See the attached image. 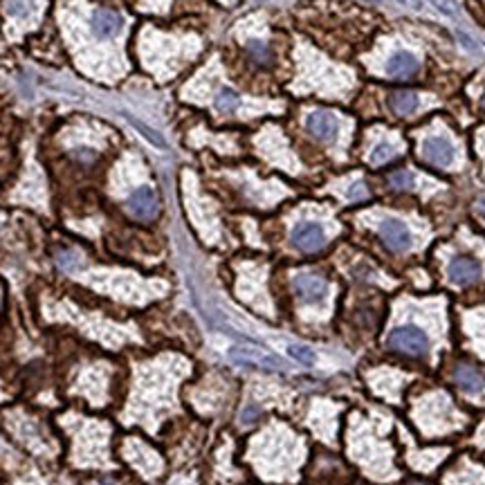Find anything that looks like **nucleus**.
<instances>
[{"mask_svg":"<svg viewBox=\"0 0 485 485\" xmlns=\"http://www.w3.org/2000/svg\"><path fill=\"white\" fill-rule=\"evenodd\" d=\"M396 155H398V149L393 147V144H389V142H382L380 147L373 149V153H371V164H375V166L387 164V162L393 160Z\"/></svg>","mask_w":485,"mask_h":485,"instance_id":"nucleus-17","label":"nucleus"},{"mask_svg":"<svg viewBox=\"0 0 485 485\" xmlns=\"http://www.w3.org/2000/svg\"><path fill=\"white\" fill-rule=\"evenodd\" d=\"M454 377V382L458 389H463L465 393H479L485 384V377L483 373L477 369L474 364H467V362H461V364H456V369L452 373Z\"/></svg>","mask_w":485,"mask_h":485,"instance_id":"nucleus-10","label":"nucleus"},{"mask_svg":"<svg viewBox=\"0 0 485 485\" xmlns=\"http://www.w3.org/2000/svg\"><path fill=\"white\" fill-rule=\"evenodd\" d=\"M232 360H236L239 364H256V366H266V369H281V364L277 358L263 355L258 350H247V348H232L229 350Z\"/></svg>","mask_w":485,"mask_h":485,"instance_id":"nucleus-12","label":"nucleus"},{"mask_svg":"<svg viewBox=\"0 0 485 485\" xmlns=\"http://www.w3.org/2000/svg\"><path fill=\"white\" fill-rule=\"evenodd\" d=\"M216 106L220 113H225V115H232L239 110L241 106V97L234 93L232 88H220L218 90V95H216Z\"/></svg>","mask_w":485,"mask_h":485,"instance_id":"nucleus-15","label":"nucleus"},{"mask_svg":"<svg viewBox=\"0 0 485 485\" xmlns=\"http://www.w3.org/2000/svg\"><path fill=\"white\" fill-rule=\"evenodd\" d=\"M450 279L458 285H469L481 279V266L472 256H456L450 263Z\"/></svg>","mask_w":485,"mask_h":485,"instance_id":"nucleus-8","label":"nucleus"},{"mask_svg":"<svg viewBox=\"0 0 485 485\" xmlns=\"http://www.w3.org/2000/svg\"><path fill=\"white\" fill-rule=\"evenodd\" d=\"M479 207H481V214L485 216V198H481V202H479Z\"/></svg>","mask_w":485,"mask_h":485,"instance_id":"nucleus-23","label":"nucleus"},{"mask_svg":"<svg viewBox=\"0 0 485 485\" xmlns=\"http://www.w3.org/2000/svg\"><path fill=\"white\" fill-rule=\"evenodd\" d=\"M306 128L308 133L312 137H317L321 142H331L337 137V130H339V124H337V117L329 110H314L308 115L306 120Z\"/></svg>","mask_w":485,"mask_h":485,"instance_id":"nucleus-6","label":"nucleus"},{"mask_svg":"<svg viewBox=\"0 0 485 485\" xmlns=\"http://www.w3.org/2000/svg\"><path fill=\"white\" fill-rule=\"evenodd\" d=\"M292 285H295L297 297L301 301H306V304H319V301H324L326 295H329V283H326V279L312 272L297 274Z\"/></svg>","mask_w":485,"mask_h":485,"instance_id":"nucleus-3","label":"nucleus"},{"mask_svg":"<svg viewBox=\"0 0 485 485\" xmlns=\"http://www.w3.org/2000/svg\"><path fill=\"white\" fill-rule=\"evenodd\" d=\"M398 3H413V0H398ZM416 5V3H413Z\"/></svg>","mask_w":485,"mask_h":485,"instance_id":"nucleus-24","label":"nucleus"},{"mask_svg":"<svg viewBox=\"0 0 485 485\" xmlns=\"http://www.w3.org/2000/svg\"><path fill=\"white\" fill-rule=\"evenodd\" d=\"M258 407H254V404H250V407H247L245 411H243V418H241V421L243 423H254L256 421V418H258Z\"/></svg>","mask_w":485,"mask_h":485,"instance_id":"nucleus-21","label":"nucleus"},{"mask_svg":"<svg viewBox=\"0 0 485 485\" xmlns=\"http://www.w3.org/2000/svg\"><path fill=\"white\" fill-rule=\"evenodd\" d=\"M387 346L393 353H400V355L425 358L429 350V339L421 329H416V326H400V329H396L389 335Z\"/></svg>","mask_w":485,"mask_h":485,"instance_id":"nucleus-1","label":"nucleus"},{"mask_svg":"<svg viewBox=\"0 0 485 485\" xmlns=\"http://www.w3.org/2000/svg\"><path fill=\"white\" fill-rule=\"evenodd\" d=\"M348 198L350 200H366V198H369V189H366V185H364V182L360 180V182H355V185H353L350 189H348Z\"/></svg>","mask_w":485,"mask_h":485,"instance_id":"nucleus-20","label":"nucleus"},{"mask_svg":"<svg viewBox=\"0 0 485 485\" xmlns=\"http://www.w3.org/2000/svg\"><path fill=\"white\" fill-rule=\"evenodd\" d=\"M389 187L393 191H407L413 187V176L409 171H404V169H398V171H393L389 176Z\"/></svg>","mask_w":485,"mask_h":485,"instance_id":"nucleus-18","label":"nucleus"},{"mask_svg":"<svg viewBox=\"0 0 485 485\" xmlns=\"http://www.w3.org/2000/svg\"><path fill=\"white\" fill-rule=\"evenodd\" d=\"M409 485H423V483H409Z\"/></svg>","mask_w":485,"mask_h":485,"instance_id":"nucleus-26","label":"nucleus"},{"mask_svg":"<svg viewBox=\"0 0 485 485\" xmlns=\"http://www.w3.org/2000/svg\"><path fill=\"white\" fill-rule=\"evenodd\" d=\"M90 25H93V32L99 38H113L124 30V18L113 9H95L93 16H90Z\"/></svg>","mask_w":485,"mask_h":485,"instance_id":"nucleus-7","label":"nucleus"},{"mask_svg":"<svg viewBox=\"0 0 485 485\" xmlns=\"http://www.w3.org/2000/svg\"><path fill=\"white\" fill-rule=\"evenodd\" d=\"M5 11L16 23H30L38 14V3L36 0H7Z\"/></svg>","mask_w":485,"mask_h":485,"instance_id":"nucleus-13","label":"nucleus"},{"mask_svg":"<svg viewBox=\"0 0 485 485\" xmlns=\"http://www.w3.org/2000/svg\"><path fill=\"white\" fill-rule=\"evenodd\" d=\"M434 3H436V5H438V7H440L443 11H445V14H450V16L454 14V5H450V3H445V0H434Z\"/></svg>","mask_w":485,"mask_h":485,"instance_id":"nucleus-22","label":"nucleus"},{"mask_svg":"<svg viewBox=\"0 0 485 485\" xmlns=\"http://www.w3.org/2000/svg\"><path fill=\"white\" fill-rule=\"evenodd\" d=\"M481 103H483V108H485V95H483V99H481Z\"/></svg>","mask_w":485,"mask_h":485,"instance_id":"nucleus-25","label":"nucleus"},{"mask_svg":"<svg viewBox=\"0 0 485 485\" xmlns=\"http://www.w3.org/2000/svg\"><path fill=\"white\" fill-rule=\"evenodd\" d=\"M247 57H250L256 65H270L272 63V52L266 41H250L247 43Z\"/></svg>","mask_w":485,"mask_h":485,"instance_id":"nucleus-16","label":"nucleus"},{"mask_svg":"<svg viewBox=\"0 0 485 485\" xmlns=\"http://www.w3.org/2000/svg\"><path fill=\"white\" fill-rule=\"evenodd\" d=\"M287 353H290L297 362L306 364V366L314 364V353L308 346H290V348H287Z\"/></svg>","mask_w":485,"mask_h":485,"instance_id":"nucleus-19","label":"nucleus"},{"mask_svg":"<svg viewBox=\"0 0 485 485\" xmlns=\"http://www.w3.org/2000/svg\"><path fill=\"white\" fill-rule=\"evenodd\" d=\"M290 239H292V245L297 247V250L306 252V254L319 252L326 245V234L317 222H299V225L292 229Z\"/></svg>","mask_w":485,"mask_h":485,"instance_id":"nucleus-4","label":"nucleus"},{"mask_svg":"<svg viewBox=\"0 0 485 485\" xmlns=\"http://www.w3.org/2000/svg\"><path fill=\"white\" fill-rule=\"evenodd\" d=\"M423 155L434 166H450L454 160V147L445 137H429L423 144Z\"/></svg>","mask_w":485,"mask_h":485,"instance_id":"nucleus-9","label":"nucleus"},{"mask_svg":"<svg viewBox=\"0 0 485 485\" xmlns=\"http://www.w3.org/2000/svg\"><path fill=\"white\" fill-rule=\"evenodd\" d=\"M380 239H382L393 252H404L411 247V232L407 225L396 218H387L380 222Z\"/></svg>","mask_w":485,"mask_h":485,"instance_id":"nucleus-5","label":"nucleus"},{"mask_svg":"<svg viewBox=\"0 0 485 485\" xmlns=\"http://www.w3.org/2000/svg\"><path fill=\"white\" fill-rule=\"evenodd\" d=\"M103 485H108V483H103Z\"/></svg>","mask_w":485,"mask_h":485,"instance_id":"nucleus-27","label":"nucleus"},{"mask_svg":"<svg viewBox=\"0 0 485 485\" xmlns=\"http://www.w3.org/2000/svg\"><path fill=\"white\" fill-rule=\"evenodd\" d=\"M418 68H421V63L411 52H396L387 61V74L393 79H411L418 74Z\"/></svg>","mask_w":485,"mask_h":485,"instance_id":"nucleus-11","label":"nucleus"},{"mask_svg":"<svg viewBox=\"0 0 485 485\" xmlns=\"http://www.w3.org/2000/svg\"><path fill=\"white\" fill-rule=\"evenodd\" d=\"M389 103L393 113L398 115H413L418 103H421V99H418V95L413 93V90H396V93L389 95Z\"/></svg>","mask_w":485,"mask_h":485,"instance_id":"nucleus-14","label":"nucleus"},{"mask_svg":"<svg viewBox=\"0 0 485 485\" xmlns=\"http://www.w3.org/2000/svg\"><path fill=\"white\" fill-rule=\"evenodd\" d=\"M126 207H128L130 216H135L142 222L155 220L157 212H160V202H157L153 189H149V187H139L130 193L128 200H126Z\"/></svg>","mask_w":485,"mask_h":485,"instance_id":"nucleus-2","label":"nucleus"}]
</instances>
